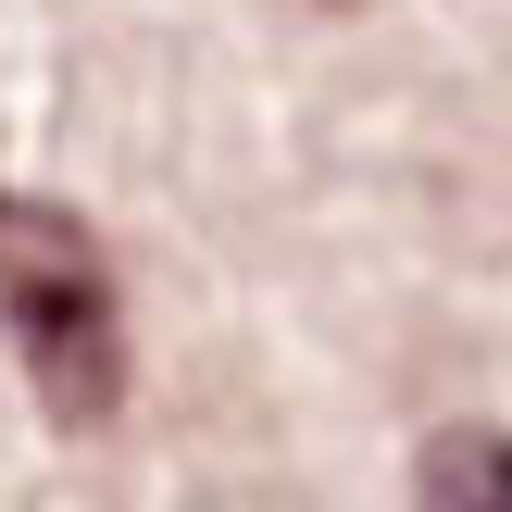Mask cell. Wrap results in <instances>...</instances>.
<instances>
[{
  "label": "cell",
  "mask_w": 512,
  "mask_h": 512,
  "mask_svg": "<svg viewBox=\"0 0 512 512\" xmlns=\"http://www.w3.org/2000/svg\"><path fill=\"white\" fill-rule=\"evenodd\" d=\"M0 338H13L25 388L63 438H100L125 413L138 350H125V288H113V250H100L88 213L0 188Z\"/></svg>",
  "instance_id": "cell-1"
},
{
  "label": "cell",
  "mask_w": 512,
  "mask_h": 512,
  "mask_svg": "<svg viewBox=\"0 0 512 512\" xmlns=\"http://www.w3.org/2000/svg\"><path fill=\"white\" fill-rule=\"evenodd\" d=\"M413 488H425V512H512V425H488V413L438 425Z\"/></svg>",
  "instance_id": "cell-2"
}]
</instances>
